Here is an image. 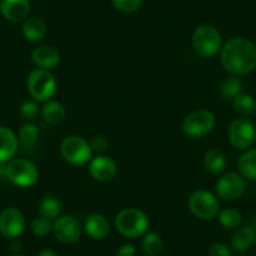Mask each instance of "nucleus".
<instances>
[{
    "mask_svg": "<svg viewBox=\"0 0 256 256\" xmlns=\"http://www.w3.org/2000/svg\"><path fill=\"white\" fill-rule=\"evenodd\" d=\"M40 113L43 120L50 126L60 124L67 117V110L58 100H46L42 107Z\"/></svg>",
    "mask_w": 256,
    "mask_h": 256,
    "instance_id": "nucleus-20",
    "label": "nucleus"
},
{
    "mask_svg": "<svg viewBox=\"0 0 256 256\" xmlns=\"http://www.w3.org/2000/svg\"><path fill=\"white\" fill-rule=\"evenodd\" d=\"M218 218L220 225L226 230H236L238 228H240L241 222H242V216H241L240 211L232 208L220 210Z\"/></svg>",
    "mask_w": 256,
    "mask_h": 256,
    "instance_id": "nucleus-26",
    "label": "nucleus"
},
{
    "mask_svg": "<svg viewBox=\"0 0 256 256\" xmlns=\"http://www.w3.org/2000/svg\"><path fill=\"white\" fill-rule=\"evenodd\" d=\"M195 52L202 58H211L218 54L222 48V36L218 28L210 24L198 26L192 36Z\"/></svg>",
    "mask_w": 256,
    "mask_h": 256,
    "instance_id": "nucleus-3",
    "label": "nucleus"
},
{
    "mask_svg": "<svg viewBox=\"0 0 256 256\" xmlns=\"http://www.w3.org/2000/svg\"><path fill=\"white\" fill-rule=\"evenodd\" d=\"M204 166L205 170L211 174H221L226 170L228 161L220 150L211 148L205 152L204 156Z\"/></svg>",
    "mask_w": 256,
    "mask_h": 256,
    "instance_id": "nucleus-22",
    "label": "nucleus"
},
{
    "mask_svg": "<svg viewBox=\"0 0 256 256\" xmlns=\"http://www.w3.org/2000/svg\"><path fill=\"white\" fill-rule=\"evenodd\" d=\"M30 230L33 235L38 238H44L53 232V220L46 218L44 216H36L30 222Z\"/></svg>",
    "mask_w": 256,
    "mask_h": 256,
    "instance_id": "nucleus-29",
    "label": "nucleus"
},
{
    "mask_svg": "<svg viewBox=\"0 0 256 256\" xmlns=\"http://www.w3.org/2000/svg\"><path fill=\"white\" fill-rule=\"evenodd\" d=\"M22 33L23 36L29 42H40L46 34V22L38 16H28L23 22L22 26Z\"/></svg>",
    "mask_w": 256,
    "mask_h": 256,
    "instance_id": "nucleus-19",
    "label": "nucleus"
},
{
    "mask_svg": "<svg viewBox=\"0 0 256 256\" xmlns=\"http://www.w3.org/2000/svg\"><path fill=\"white\" fill-rule=\"evenodd\" d=\"M10 250L13 251L14 254H19V251L22 250V242L18 240V238H13L10 244Z\"/></svg>",
    "mask_w": 256,
    "mask_h": 256,
    "instance_id": "nucleus-35",
    "label": "nucleus"
},
{
    "mask_svg": "<svg viewBox=\"0 0 256 256\" xmlns=\"http://www.w3.org/2000/svg\"><path fill=\"white\" fill-rule=\"evenodd\" d=\"M60 154L64 161L73 166H83L92 160L93 151L90 146V142L86 141L83 137L72 134L62 141Z\"/></svg>",
    "mask_w": 256,
    "mask_h": 256,
    "instance_id": "nucleus-8",
    "label": "nucleus"
},
{
    "mask_svg": "<svg viewBox=\"0 0 256 256\" xmlns=\"http://www.w3.org/2000/svg\"><path fill=\"white\" fill-rule=\"evenodd\" d=\"M4 176L10 184L18 187H30L39 178V170L36 164L26 158H16L8 162L4 167Z\"/></svg>",
    "mask_w": 256,
    "mask_h": 256,
    "instance_id": "nucleus-4",
    "label": "nucleus"
},
{
    "mask_svg": "<svg viewBox=\"0 0 256 256\" xmlns=\"http://www.w3.org/2000/svg\"><path fill=\"white\" fill-rule=\"evenodd\" d=\"M244 90V83L240 77L238 76H228L221 82L218 92L221 97L225 100H232L238 94H240Z\"/></svg>",
    "mask_w": 256,
    "mask_h": 256,
    "instance_id": "nucleus-25",
    "label": "nucleus"
},
{
    "mask_svg": "<svg viewBox=\"0 0 256 256\" xmlns=\"http://www.w3.org/2000/svg\"><path fill=\"white\" fill-rule=\"evenodd\" d=\"M188 208L200 220H212L220 212L218 196L208 190H196L188 198Z\"/></svg>",
    "mask_w": 256,
    "mask_h": 256,
    "instance_id": "nucleus-6",
    "label": "nucleus"
},
{
    "mask_svg": "<svg viewBox=\"0 0 256 256\" xmlns=\"http://www.w3.org/2000/svg\"><path fill=\"white\" fill-rule=\"evenodd\" d=\"M2 16L10 23H23L30 13L29 0H0Z\"/></svg>",
    "mask_w": 256,
    "mask_h": 256,
    "instance_id": "nucleus-14",
    "label": "nucleus"
},
{
    "mask_svg": "<svg viewBox=\"0 0 256 256\" xmlns=\"http://www.w3.org/2000/svg\"><path fill=\"white\" fill-rule=\"evenodd\" d=\"M246 190L245 178L238 172H228L220 176L215 184L216 196L225 201L240 198Z\"/></svg>",
    "mask_w": 256,
    "mask_h": 256,
    "instance_id": "nucleus-10",
    "label": "nucleus"
},
{
    "mask_svg": "<svg viewBox=\"0 0 256 256\" xmlns=\"http://www.w3.org/2000/svg\"><path fill=\"white\" fill-rule=\"evenodd\" d=\"M238 174L248 181H256V148H248L242 152L238 161Z\"/></svg>",
    "mask_w": 256,
    "mask_h": 256,
    "instance_id": "nucleus-21",
    "label": "nucleus"
},
{
    "mask_svg": "<svg viewBox=\"0 0 256 256\" xmlns=\"http://www.w3.org/2000/svg\"><path fill=\"white\" fill-rule=\"evenodd\" d=\"M256 241V232L250 226H240L234 231L230 240V248L235 252L244 254L250 250Z\"/></svg>",
    "mask_w": 256,
    "mask_h": 256,
    "instance_id": "nucleus-18",
    "label": "nucleus"
},
{
    "mask_svg": "<svg viewBox=\"0 0 256 256\" xmlns=\"http://www.w3.org/2000/svg\"><path fill=\"white\" fill-rule=\"evenodd\" d=\"M216 117L208 110H196L187 114L182 122V131L190 138H201L215 128Z\"/></svg>",
    "mask_w": 256,
    "mask_h": 256,
    "instance_id": "nucleus-7",
    "label": "nucleus"
},
{
    "mask_svg": "<svg viewBox=\"0 0 256 256\" xmlns=\"http://www.w3.org/2000/svg\"><path fill=\"white\" fill-rule=\"evenodd\" d=\"M90 177L98 182H110L117 174V164L110 157L97 156L90 160L88 166Z\"/></svg>",
    "mask_w": 256,
    "mask_h": 256,
    "instance_id": "nucleus-13",
    "label": "nucleus"
},
{
    "mask_svg": "<svg viewBox=\"0 0 256 256\" xmlns=\"http://www.w3.org/2000/svg\"><path fill=\"white\" fill-rule=\"evenodd\" d=\"M248 226H250V228H252V230L256 232V214L252 216V218H250V222H248Z\"/></svg>",
    "mask_w": 256,
    "mask_h": 256,
    "instance_id": "nucleus-37",
    "label": "nucleus"
},
{
    "mask_svg": "<svg viewBox=\"0 0 256 256\" xmlns=\"http://www.w3.org/2000/svg\"><path fill=\"white\" fill-rule=\"evenodd\" d=\"M80 221L70 215H60L53 221V234L56 240L66 245H73L82 236Z\"/></svg>",
    "mask_w": 256,
    "mask_h": 256,
    "instance_id": "nucleus-11",
    "label": "nucleus"
},
{
    "mask_svg": "<svg viewBox=\"0 0 256 256\" xmlns=\"http://www.w3.org/2000/svg\"><path fill=\"white\" fill-rule=\"evenodd\" d=\"M144 0H112V6L120 13L131 14L138 10Z\"/></svg>",
    "mask_w": 256,
    "mask_h": 256,
    "instance_id": "nucleus-31",
    "label": "nucleus"
},
{
    "mask_svg": "<svg viewBox=\"0 0 256 256\" xmlns=\"http://www.w3.org/2000/svg\"><path fill=\"white\" fill-rule=\"evenodd\" d=\"M116 230L127 238H136L144 235L148 230L150 218L140 208H123L114 218Z\"/></svg>",
    "mask_w": 256,
    "mask_h": 256,
    "instance_id": "nucleus-2",
    "label": "nucleus"
},
{
    "mask_svg": "<svg viewBox=\"0 0 256 256\" xmlns=\"http://www.w3.org/2000/svg\"><path fill=\"white\" fill-rule=\"evenodd\" d=\"M26 87L33 100L36 102H46L56 94V80L49 70L36 68L29 73Z\"/></svg>",
    "mask_w": 256,
    "mask_h": 256,
    "instance_id": "nucleus-5",
    "label": "nucleus"
},
{
    "mask_svg": "<svg viewBox=\"0 0 256 256\" xmlns=\"http://www.w3.org/2000/svg\"><path fill=\"white\" fill-rule=\"evenodd\" d=\"M234 110L241 116V117L248 118L255 114L256 112V100L251 94L241 92L232 100Z\"/></svg>",
    "mask_w": 256,
    "mask_h": 256,
    "instance_id": "nucleus-23",
    "label": "nucleus"
},
{
    "mask_svg": "<svg viewBox=\"0 0 256 256\" xmlns=\"http://www.w3.org/2000/svg\"><path fill=\"white\" fill-rule=\"evenodd\" d=\"M136 255V248L132 244H124L120 246L117 251V256H134Z\"/></svg>",
    "mask_w": 256,
    "mask_h": 256,
    "instance_id": "nucleus-34",
    "label": "nucleus"
},
{
    "mask_svg": "<svg viewBox=\"0 0 256 256\" xmlns=\"http://www.w3.org/2000/svg\"><path fill=\"white\" fill-rule=\"evenodd\" d=\"M228 138L236 150L245 151L251 148L256 140V126L248 118H235L228 124Z\"/></svg>",
    "mask_w": 256,
    "mask_h": 256,
    "instance_id": "nucleus-9",
    "label": "nucleus"
},
{
    "mask_svg": "<svg viewBox=\"0 0 256 256\" xmlns=\"http://www.w3.org/2000/svg\"><path fill=\"white\" fill-rule=\"evenodd\" d=\"M208 256H231V248L224 242H214L208 248Z\"/></svg>",
    "mask_w": 256,
    "mask_h": 256,
    "instance_id": "nucleus-33",
    "label": "nucleus"
},
{
    "mask_svg": "<svg viewBox=\"0 0 256 256\" xmlns=\"http://www.w3.org/2000/svg\"><path fill=\"white\" fill-rule=\"evenodd\" d=\"M39 102H36V100H26L22 103L20 108H19V113H20V117L23 118L26 122H32V120H36L38 117L39 112H40V107L38 104Z\"/></svg>",
    "mask_w": 256,
    "mask_h": 256,
    "instance_id": "nucleus-30",
    "label": "nucleus"
},
{
    "mask_svg": "<svg viewBox=\"0 0 256 256\" xmlns=\"http://www.w3.org/2000/svg\"><path fill=\"white\" fill-rule=\"evenodd\" d=\"M36 256H58L56 252L52 248H43L42 251H39V254Z\"/></svg>",
    "mask_w": 256,
    "mask_h": 256,
    "instance_id": "nucleus-36",
    "label": "nucleus"
},
{
    "mask_svg": "<svg viewBox=\"0 0 256 256\" xmlns=\"http://www.w3.org/2000/svg\"><path fill=\"white\" fill-rule=\"evenodd\" d=\"M90 146L92 148V151L96 152V154H103V152L107 151L108 146H110V142H108V140L104 136L98 134V136H94L90 140Z\"/></svg>",
    "mask_w": 256,
    "mask_h": 256,
    "instance_id": "nucleus-32",
    "label": "nucleus"
},
{
    "mask_svg": "<svg viewBox=\"0 0 256 256\" xmlns=\"http://www.w3.org/2000/svg\"><path fill=\"white\" fill-rule=\"evenodd\" d=\"M19 147V138L13 130L0 126V164H8L16 157Z\"/></svg>",
    "mask_w": 256,
    "mask_h": 256,
    "instance_id": "nucleus-15",
    "label": "nucleus"
},
{
    "mask_svg": "<svg viewBox=\"0 0 256 256\" xmlns=\"http://www.w3.org/2000/svg\"><path fill=\"white\" fill-rule=\"evenodd\" d=\"M236 256H248V255H244V254H238V255H236Z\"/></svg>",
    "mask_w": 256,
    "mask_h": 256,
    "instance_id": "nucleus-39",
    "label": "nucleus"
},
{
    "mask_svg": "<svg viewBox=\"0 0 256 256\" xmlns=\"http://www.w3.org/2000/svg\"><path fill=\"white\" fill-rule=\"evenodd\" d=\"M32 60L40 70H50L60 63V53L52 46H39L32 53Z\"/></svg>",
    "mask_w": 256,
    "mask_h": 256,
    "instance_id": "nucleus-16",
    "label": "nucleus"
},
{
    "mask_svg": "<svg viewBox=\"0 0 256 256\" xmlns=\"http://www.w3.org/2000/svg\"><path fill=\"white\" fill-rule=\"evenodd\" d=\"M12 256H26V255H22V254H14V255Z\"/></svg>",
    "mask_w": 256,
    "mask_h": 256,
    "instance_id": "nucleus-38",
    "label": "nucleus"
},
{
    "mask_svg": "<svg viewBox=\"0 0 256 256\" xmlns=\"http://www.w3.org/2000/svg\"><path fill=\"white\" fill-rule=\"evenodd\" d=\"M39 214L50 220H56V218L62 215L63 211V204L56 196H46L39 204Z\"/></svg>",
    "mask_w": 256,
    "mask_h": 256,
    "instance_id": "nucleus-24",
    "label": "nucleus"
},
{
    "mask_svg": "<svg viewBox=\"0 0 256 256\" xmlns=\"http://www.w3.org/2000/svg\"><path fill=\"white\" fill-rule=\"evenodd\" d=\"M142 250L147 256H158L164 250V241L157 232H146L142 240Z\"/></svg>",
    "mask_w": 256,
    "mask_h": 256,
    "instance_id": "nucleus-27",
    "label": "nucleus"
},
{
    "mask_svg": "<svg viewBox=\"0 0 256 256\" xmlns=\"http://www.w3.org/2000/svg\"><path fill=\"white\" fill-rule=\"evenodd\" d=\"M222 67L231 76H248L256 70V44L244 36H232L220 52Z\"/></svg>",
    "mask_w": 256,
    "mask_h": 256,
    "instance_id": "nucleus-1",
    "label": "nucleus"
},
{
    "mask_svg": "<svg viewBox=\"0 0 256 256\" xmlns=\"http://www.w3.org/2000/svg\"><path fill=\"white\" fill-rule=\"evenodd\" d=\"M26 218L16 208H6L0 212V235L6 238H18L26 230Z\"/></svg>",
    "mask_w": 256,
    "mask_h": 256,
    "instance_id": "nucleus-12",
    "label": "nucleus"
},
{
    "mask_svg": "<svg viewBox=\"0 0 256 256\" xmlns=\"http://www.w3.org/2000/svg\"><path fill=\"white\" fill-rule=\"evenodd\" d=\"M19 141L26 146L30 147L36 144L39 138V128L36 123L26 122L19 128Z\"/></svg>",
    "mask_w": 256,
    "mask_h": 256,
    "instance_id": "nucleus-28",
    "label": "nucleus"
},
{
    "mask_svg": "<svg viewBox=\"0 0 256 256\" xmlns=\"http://www.w3.org/2000/svg\"><path fill=\"white\" fill-rule=\"evenodd\" d=\"M84 231L93 240H103L110 231V221L102 214H90L86 218Z\"/></svg>",
    "mask_w": 256,
    "mask_h": 256,
    "instance_id": "nucleus-17",
    "label": "nucleus"
}]
</instances>
